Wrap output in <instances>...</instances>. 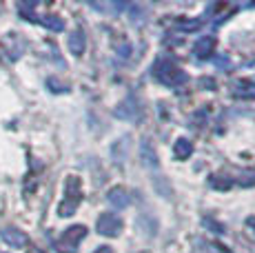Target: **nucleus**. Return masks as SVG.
<instances>
[{"label": "nucleus", "instance_id": "1", "mask_svg": "<svg viewBox=\"0 0 255 253\" xmlns=\"http://www.w3.org/2000/svg\"><path fill=\"white\" fill-rule=\"evenodd\" d=\"M151 76L155 78L158 82H162L166 87H178L186 82V74L182 69H180L175 62L166 60V58H160V60H155V65L151 67Z\"/></svg>", "mask_w": 255, "mask_h": 253}, {"label": "nucleus", "instance_id": "2", "mask_svg": "<svg viewBox=\"0 0 255 253\" xmlns=\"http://www.w3.org/2000/svg\"><path fill=\"white\" fill-rule=\"evenodd\" d=\"M82 202V182L78 176H69L65 180V200L58 207V216L60 218H69L76 213V209Z\"/></svg>", "mask_w": 255, "mask_h": 253}, {"label": "nucleus", "instance_id": "3", "mask_svg": "<svg viewBox=\"0 0 255 253\" xmlns=\"http://www.w3.org/2000/svg\"><path fill=\"white\" fill-rule=\"evenodd\" d=\"M85 236H87V229L82 225L69 227L56 242H53V249H56L58 253H76L78 245L85 240Z\"/></svg>", "mask_w": 255, "mask_h": 253}, {"label": "nucleus", "instance_id": "4", "mask_svg": "<svg viewBox=\"0 0 255 253\" xmlns=\"http://www.w3.org/2000/svg\"><path fill=\"white\" fill-rule=\"evenodd\" d=\"M122 227H125V222H122V218L116 216V213H100V218H98V222H96L98 233L107 236V238H116L118 233L122 231Z\"/></svg>", "mask_w": 255, "mask_h": 253}, {"label": "nucleus", "instance_id": "5", "mask_svg": "<svg viewBox=\"0 0 255 253\" xmlns=\"http://www.w3.org/2000/svg\"><path fill=\"white\" fill-rule=\"evenodd\" d=\"M0 238H2L11 249H22V247L29 245L27 233L20 231V229H16V227H4L2 231H0Z\"/></svg>", "mask_w": 255, "mask_h": 253}, {"label": "nucleus", "instance_id": "6", "mask_svg": "<svg viewBox=\"0 0 255 253\" xmlns=\"http://www.w3.org/2000/svg\"><path fill=\"white\" fill-rule=\"evenodd\" d=\"M116 116H118V118H122V120H135V118H140V116H142V109L135 105L133 98H129V100H125V102H120V105H118Z\"/></svg>", "mask_w": 255, "mask_h": 253}, {"label": "nucleus", "instance_id": "7", "mask_svg": "<svg viewBox=\"0 0 255 253\" xmlns=\"http://www.w3.org/2000/svg\"><path fill=\"white\" fill-rule=\"evenodd\" d=\"M107 200L114 204L118 211H122V209H127L131 204V196H129V191H127L125 187H116V189H111V191L107 193Z\"/></svg>", "mask_w": 255, "mask_h": 253}, {"label": "nucleus", "instance_id": "8", "mask_svg": "<svg viewBox=\"0 0 255 253\" xmlns=\"http://www.w3.org/2000/svg\"><path fill=\"white\" fill-rule=\"evenodd\" d=\"M67 45H69V51L73 56H82L85 53V47H87V38H85V31H82L80 27L73 29L69 40H67Z\"/></svg>", "mask_w": 255, "mask_h": 253}, {"label": "nucleus", "instance_id": "9", "mask_svg": "<svg viewBox=\"0 0 255 253\" xmlns=\"http://www.w3.org/2000/svg\"><path fill=\"white\" fill-rule=\"evenodd\" d=\"M233 96L242 100H255V85H251L249 80L233 82Z\"/></svg>", "mask_w": 255, "mask_h": 253}, {"label": "nucleus", "instance_id": "10", "mask_svg": "<svg viewBox=\"0 0 255 253\" xmlns=\"http://www.w3.org/2000/svg\"><path fill=\"white\" fill-rule=\"evenodd\" d=\"M213 47H215V38L213 36H204V38H200V40L195 42L193 53L198 58H209L211 53H213Z\"/></svg>", "mask_w": 255, "mask_h": 253}, {"label": "nucleus", "instance_id": "11", "mask_svg": "<svg viewBox=\"0 0 255 253\" xmlns=\"http://www.w3.org/2000/svg\"><path fill=\"white\" fill-rule=\"evenodd\" d=\"M191 153H193V144H191V140H186V138L175 140V144H173V158L175 160H186Z\"/></svg>", "mask_w": 255, "mask_h": 253}, {"label": "nucleus", "instance_id": "12", "mask_svg": "<svg viewBox=\"0 0 255 253\" xmlns=\"http://www.w3.org/2000/svg\"><path fill=\"white\" fill-rule=\"evenodd\" d=\"M36 22H40L49 31H62L65 29V20L60 16H42V18H36Z\"/></svg>", "mask_w": 255, "mask_h": 253}, {"label": "nucleus", "instance_id": "13", "mask_svg": "<svg viewBox=\"0 0 255 253\" xmlns=\"http://www.w3.org/2000/svg\"><path fill=\"white\" fill-rule=\"evenodd\" d=\"M47 87L53 91V94H62V91H67V85H62V82L56 80V78H49V80H47Z\"/></svg>", "mask_w": 255, "mask_h": 253}, {"label": "nucleus", "instance_id": "14", "mask_svg": "<svg viewBox=\"0 0 255 253\" xmlns=\"http://www.w3.org/2000/svg\"><path fill=\"white\" fill-rule=\"evenodd\" d=\"M215 65L224 67V69H231V58H229V56H218V58H215Z\"/></svg>", "mask_w": 255, "mask_h": 253}, {"label": "nucleus", "instance_id": "15", "mask_svg": "<svg viewBox=\"0 0 255 253\" xmlns=\"http://www.w3.org/2000/svg\"><path fill=\"white\" fill-rule=\"evenodd\" d=\"M204 225H209L215 233H224V227H222V225H218V222H213V220H204Z\"/></svg>", "mask_w": 255, "mask_h": 253}, {"label": "nucleus", "instance_id": "16", "mask_svg": "<svg viewBox=\"0 0 255 253\" xmlns=\"http://www.w3.org/2000/svg\"><path fill=\"white\" fill-rule=\"evenodd\" d=\"M93 253H114V251H111V247H98Z\"/></svg>", "mask_w": 255, "mask_h": 253}, {"label": "nucleus", "instance_id": "17", "mask_svg": "<svg viewBox=\"0 0 255 253\" xmlns=\"http://www.w3.org/2000/svg\"><path fill=\"white\" fill-rule=\"evenodd\" d=\"M249 225H253V227H255V218H251V220H249Z\"/></svg>", "mask_w": 255, "mask_h": 253}, {"label": "nucleus", "instance_id": "18", "mask_svg": "<svg viewBox=\"0 0 255 253\" xmlns=\"http://www.w3.org/2000/svg\"><path fill=\"white\" fill-rule=\"evenodd\" d=\"M29 253H40V251H38V249H29Z\"/></svg>", "mask_w": 255, "mask_h": 253}]
</instances>
